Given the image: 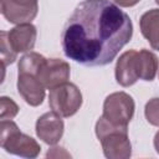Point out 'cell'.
Segmentation results:
<instances>
[{
  "instance_id": "6da1fadb",
  "label": "cell",
  "mask_w": 159,
  "mask_h": 159,
  "mask_svg": "<svg viewBox=\"0 0 159 159\" xmlns=\"http://www.w3.org/2000/svg\"><path fill=\"white\" fill-rule=\"evenodd\" d=\"M128 14L109 0H83L65 24L61 40L65 55L84 66L111 63L130 41Z\"/></svg>"
},
{
  "instance_id": "7a4b0ae2",
  "label": "cell",
  "mask_w": 159,
  "mask_h": 159,
  "mask_svg": "<svg viewBox=\"0 0 159 159\" xmlns=\"http://www.w3.org/2000/svg\"><path fill=\"white\" fill-rule=\"evenodd\" d=\"M96 135L101 142L106 158L128 159L132 155V144L128 138V127L116 125L102 116L96 123Z\"/></svg>"
},
{
  "instance_id": "3957f363",
  "label": "cell",
  "mask_w": 159,
  "mask_h": 159,
  "mask_svg": "<svg viewBox=\"0 0 159 159\" xmlns=\"http://www.w3.org/2000/svg\"><path fill=\"white\" fill-rule=\"evenodd\" d=\"M0 145L7 153L22 158H36L41 152L40 144L32 137L21 133L11 119H4L0 123Z\"/></svg>"
},
{
  "instance_id": "277c9868",
  "label": "cell",
  "mask_w": 159,
  "mask_h": 159,
  "mask_svg": "<svg viewBox=\"0 0 159 159\" xmlns=\"http://www.w3.org/2000/svg\"><path fill=\"white\" fill-rule=\"evenodd\" d=\"M48 104L58 116L65 118L72 117L82 106V93L76 84L65 82L50 89Z\"/></svg>"
},
{
  "instance_id": "5b68a950",
  "label": "cell",
  "mask_w": 159,
  "mask_h": 159,
  "mask_svg": "<svg viewBox=\"0 0 159 159\" xmlns=\"http://www.w3.org/2000/svg\"><path fill=\"white\" fill-rule=\"evenodd\" d=\"M135 104L133 98L125 92H114L106 97L103 103V117L116 125L128 127L133 118Z\"/></svg>"
},
{
  "instance_id": "8992f818",
  "label": "cell",
  "mask_w": 159,
  "mask_h": 159,
  "mask_svg": "<svg viewBox=\"0 0 159 159\" xmlns=\"http://www.w3.org/2000/svg\"><path fill=\"white\" fill-rule=\"evenodd\" d=\"M39 80L42 82L45 88L52 89L70 80V65L60 58H46L42 63Z\"/></svg>"
},
{
  "instance_id": "52a82bcc",
  "label": "cell",
  "mask_w": 159,
  "mask_h": 159,
  "mask_svg": "<svg viewBox=\"0 0 159 159\" xmlns=\"http://www.w3.org/2000/svg\"><path fill=\"white\" fill-rule=\"evenodd\" d=\"M65 129L63 120L57 113L47 112L36 120V135L46 144L55 145L62 138Z\"/></svg>"
},
{
  "instance_id": "ba28073f",
  "label": "cell",
  "mask_w": 159,
  "mask_h": 159,
  "mask_svg": "<svg viewBox=\"0 0 159 159\" xmlns=\"http://www.w3.org/2000/svg\"><path fill=\"white\" fill-rule=\"evenodd\" d=\"M116 81L122 87H129L139 80L138 51L129 50L119 56L116 63Z\"/></svg>"
},
{
  "instance_id": "9c48e42d",
  "label": "cell",
  "mask_w": 159,
  "mask_h": 159,
  "mask_svg": "<svg viewBox=\"0 0 159 159\" xmlns=\"http://www.w3.org/2000/svg\"><path fill=\"white\" fill-rule=\"evenodd\" d=\"M45 86L36 75L19 73L17 76V91L25 102L32 107H37L43 102Z\"/></svg>"
},
{
  "instance_id": "30bf717a",
  "label": "cell",
  "mask_w": 159,
  "mask_h": 159,
  "mask_svg": "<svg viewBox=\"0 0 159 159\" xmlns=\"http://www.w3.org/2000/svg\"><path fill=\"white\" fill-rule=\"evenodd\" d=\"M37 11H39L37 4L26 5L14 0H2L1 2V12L4 17L9 22L16 25L31 22L36 17Z\"/></svg>"
},
{
  "instance_id": "8fae6325",
  "label": "cell",
  "mask_w": 159,
  "mask_h": 159,
  "mask_svg": "<svg viewBox=\"0 0 159 159\" xmlns=\"http://www.w3.org/2000/svg\"><path fill=\"white\" fill-rule=\"evenodd\" d=\"M37 37V30L31 24H20L7 32V40L15 52H27L34 48Z\"/></svg>"
},
{
  "instance_id": "7c38bea8",
  "label": "cell",
  "mask_w": 159,
  "mask_h": 159,
  "mask_svg": "<svg viewBox=\"0 0 159 159\" xmlns=\"http://www.w3.org/2000/svg\"><path fill=\"white\" fill-rule=\"evenodd\" d=\"M140 31L153 50L159 51V9L145 11L140 20Z\"/></svg>"
},
{
  "instance_id": "4fadbf2b",
  "label": "cell",
  "mask_w": 159,
  "mask_h": 159,
  "mask_svg": "<svg viewBox=\"0 0 159 159\" xmlns=\"http://www.w3.org/2000/svg\"><path fill=\"white\" fill-rule=\"evenodd\" d=\"M138 68H139V80L153 81L159 68L158 57L152 51L145 48L138 51Z\"/></svg>"
},
{
  "instance_id": "5bb4252c",
  "label": "cell",
  "mask_w": 159,
  "mask_h": 159,
  "mask_svg": "<svg viewBox=\"0 0 159 159\" xmlns=\"http://www.w3.org/2000/svg\"><path fill=\"white\" fill-rule=\"evenodd\" d=\"M45 57L37 52H29L19 61V73H32L39 77L40 68L45 62Z\"/></svg>"
},
{
  "instance_id": "9a60e30c",
  "label": "cell",
  "mask_w": 159,
  "mask_h": 159,
  "mask_svg": "<svg viewBox=\"0 0 159 159\" xmlns=\"http://www.w3.org/2000/svg\"><path fill=\"white\" fill-rule=\"evenodd\" d=\"M0 56H1L2 68H5L7 65L12 63L17 56V52L14 51V48L11 47V45L7 40V32L6 31L0 32Z\"/></svg>"
},
{
  "instance_id": "2e32d148",
  "label": "cell",
  "mask_w": 159,
  "mask_h": 159,
  "mask_svg": "<svg viewBox=\"0 0 159 159\" xmlns=\"http://www.w3.org/2000/svg\"><path fill=\"white\" fill-rule=\"evenodd\" d=\"M19 113V106L9 97L0 98V119H12Z\"/></svg>"
},
{
  "instance_id": "e0dca14e",
  "label": "cell",
  "mask_w": 159,
  "mask_h": 159,
  "mask_svg": "<svg viewBox=\"0 0 159 159\" xmlns=\"http://www.w3.org/2000/svg\"><path fill=\"white\" fill-rule=\"evenodd\" d=\"M147 120L155 127H159V98H152L147 102L144 108Z\"/></svg>"
},
{
  "instance_id": "ac0fdd59",
  "label": "cell",
  "mask_w": 159,
  "mask_h": 159,
  "mask_svg": "<svg viewBox=\"0 0 159 159\" xmlns=\"http://www.w3.org/2000/svg\"><path fill=\"white\" fill-rule=\"evenodd\" d=\"M117 5L122 6V7H130V6H134L137 5L140 0H113Z\"/></svg>"
},
{
  "instance_id": "d6986e66",
  "label": "cell",
  "mask_w": 159,
  "mask_h": 159,
  "mask_svg": "<svg viewBox=\"0 0 159 159\" xmlns=\"http://www.w3.org/2000/svg\"><path fill=\"white\" fill-rule=\"evenodd\" d=\"M154 148H155L157 153L159 154V130L157 132V134H155V137H154Z\"/></svg>"
},
{
  "instance_id": "ffe728a7",
  "label": "cell",
  "mask_w": 159,
  "mask_h": 159,
  "mask_svg": "<svg viewBox=\"0 0 159 159\" xmlns=\"http://www.w3.org/2000/svg\"><path fill=\"white\" fill-rule=\"evenodd\" d=\"M17 1L20 4H26V5H32V4H37V0H14Z\"/></svg>"
},
{
  "instance_id": "44dd1931",
  "label": "cell",
  "mask_w": 159,
  "mask_h": 159,
  "mask_svg": "<svg viewBox=\"0 0 159 159\" xmlns=\"http://www.w3.org/2000/svg\"><path fill=\"white\" fill-rule=\"evenodd\" d=\"M155 2H157V4H158V5H159V0H155Z\"/></svg>"
}]
</instances>
